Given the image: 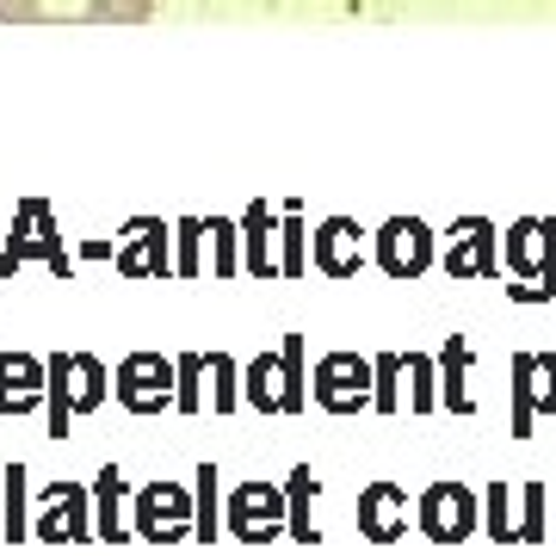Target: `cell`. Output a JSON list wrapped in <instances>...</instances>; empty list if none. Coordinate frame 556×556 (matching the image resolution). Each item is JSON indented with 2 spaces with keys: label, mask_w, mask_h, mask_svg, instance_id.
<instances>
[{
  "label": "cell",
  "mask_w": 556,
  "mask_h": 556,
  "mask_svg": "<svg viewBox=\"0 0 556 556\" xmlns=\"http://www.w3.org/2000/svg\"><path fill=\"white\" fill-rule=\"evenodd\" d=\"M112 390H118V402L130 415H161V408H174V396H179V365L161 358V353H130L118 365Z\"/></svg>",
  "instance_id": "8992f818"
},
{
  "label": "cell",
  "mask_w": 556,
  "mask_h": 556,
  "mask_svg": "<svg viewBox=\"0 0 556 556\" xmlns=\"http://www.w3.org/2000/svg\"><path fill=\"white\" fill-rule=\"evenodd\" d=\"M7 501H0V507H7V526H0V538H7V544H20V538H31V526H25V464H7Z\"/></svg>",
  "instance_id": "cb8c5ba5"
},
{
  "label": "cell",
  "mask_w": 556,
  "mask_h": 556,
  "mask_svg": "<svg viewBox=\"0 0 556 556\" xmlns=\"http://www.w3.org/2000/svg\"><path fill=\"white\" fill-rule=\"evenodd\" d=\"M514 433L526 439L538 415H556V353H514Z\"/></svg>",
  "instance_id": "9c48e42d"
},
{
  "label": "cell",
  "mask_w": 556,
  "mask_h": 556,
  "mask_svg": "<svg viewBox=\"0 0 556 556\" xmlns=\"http://www.w3.org/2000/svg\"><path fill=\"white\" fill-rule=\"evenodd\" d=\"M43 383H50V365L31 353H0V415H31L43 402Z\"/></svg>",
  "instance_id": "e0dca14e"
},
{
  "label": "cell",
  "mask_w": 556,
  "mask_h": 556,
  "mask_svg": "<svg viewBox=\"0 0 556 556\" xmlns=\"http://www.w3.org/2000/svg\"><path fill=\"white\" fill-rule=\"evenodd\" d=\"M439 371H445V390H439V402L452 408V415H477V396L464 390V371H470V340L452 334L445 346H439Z\"/></svg>",
  "instance_id": "ffe728a7"
},
{
  "label": "cell",
  "mask_w": 556,
  "mask_h": 556,
  "mask_svg": "<svg viewBox=\"0 0 556 556\" xmlns=\"http://www.w3.org/2000/svg\"><path fill=\"white\" fill-rule=\"evenodd\" d=\"M199 514H192V538L211 544L217 538V464H199V501H192Z\"/></svg>",
  "instance_id": "d4e9b609"
},
{
  "label": "cell",
  "mask_w": 556,
  "mask_h": 556,
  "mask_svg": "<svg viewBox=\"0 0 556 556\" xmlns=\"http://www.w3.org/2000/svg\"><path fill=\"white\" fill-rule=\"evenodd\" d=\"M211 248H217V254H211V273L229 278L236 273V229H229V223H211Z\"/></svg>",
  "instance_id": "1f68e13d"
},
{
  "label": "cell",
  "mask_w": 556,
  "mask_h": 556,
  "mask_svg": "<svg viewBox=\"0 0 556 556\" xmlns=\"http://www.w3.org/2000/svg\"><path fill=\"white\" fill-rule=\"evenodd\" d=\"M199 236H204V223H179V260H174L179 278H199Z\"/></svg>",
  "instance_id": "d6a6232c"
},
{
  "label": "cell",
  "mask_w": 556,
  "mask_h": 556,
  "mask_svg": "<svg viewBox=\"0 0 556 556\" xmlns=\"http://www.w3.org/2000/svg\"><path fill=\"white\" fill-rule=\"evenodd\" d=\"M31 538H50V544H87L93 538V514H87V489L75 482H56L43 495V514L31 526Z\"/></svg>",
  "instance_id": "5bb4252c"
},
{
  "label": "cell",
  "mask_w": 556,
  "mask_h": 556,
  "mask_svg": "<svg viewBox=\"0 0 556 556\" xmlns=\"http://www.w3.org/2000/svg\"><path fill=\"white\" fill-rule=\"evenodd\" d=\"M358 532L371 538V544H396V538L408 532V489L371 482V489L358 495Z\"/></svg>",
  "instance_id": "2e32d148"
},
{
  "label": "cell",
  "mask_w": 556,
  "mask_h": 556,
  "mask_svg": "<svg viewBox=\"0 0 556 556\" xmlns=\"http://www.w3.org/2000/svg\"><path fill=\"white\" fill-rule=\"evenodd\" d=\"M112 266H118L124 278H174V260H167V223L137 217L130 229H124Z\"/></svg>",
  "instance_id": "4fadbf2b"
},
{
  "label": "cell",
  "mask_w": 556,
  "mask_h": 556,
  "mask_svg": "<svg viewBox=\"0 0 556 556\" xmlns=\"http://www.w3.org/2000/svg\"><path fill=\"white\" fill-rule=\"evenodd\" d=\"M43 365H50V383H43V396H50V439H68L75 415H93L112 396V371L93 353H56Z\"/></svg>",
  "instance_id": "6da1fadb"
},
{
  "label": "cell",
  "mask_w": 556,
  "mask_h": 556,
  "mask_svg": "<svg viewBox=\"0 0 556 556\" xmlns=\"http://www.w3.org/2000/svg\"><path fill=\"white\" fill-rule=\"evenodd\" d=\"M358 260H365V248H358V223L353 217H328L316 229V273L328 278H353Z\"/></svg>",
  "instance_id": "ac0fdd59"
},
{
  "label": "cell",
  "mask_w": 556,
  "mask_h": 556,
  "mask_svg": "<svg viewBox=\"0 0 556 556\" xmlns=\"http://www.w3.org/2000/svg\"><path fill=\"white\" fill-rule=\"evenodd\" d=\"M316 402L328 415H358V408H371V390H378V365L358 353H328L316 365V378H309Z\"/></svg>",
  "instance_id": "52a82bcc"
},
{
  "label": "cell",
  "mask_w": 556,
  "mask_h": 556,
  "mask_svg": "<svg viewBox=\"0 0 556 556\" xmlns=\"http://www.w3.org/2000/svg\"><path fill=\"white\" fill-rule=\"evenodd\" d=\"M415 519L433 544H464V538L477 532V495L464 482H433V489H420Z\"/></svg>",
  "instance_id": "ba28073f"
},
{
  "label": "cell",
  "mask_w": 556,
  "mask_h": 556,
  "mask_svg": "<svg viewBox=\"0 0 556 556\" xmlns=\"http://www.w3.org/2000/svg\"><path fill=\"white\" fill-rule=\"evenodd\" d=\"M309 495H316V477H309V464H298L291 470V495H285V507H291V538L298 544H316V526H309Z\"/></svg>",
  "instance_id": "7402d4cb"
},
{
  "label": "cell",
  "mask_w": 556,
  "mask_h": 556,
  "mask_svg": "<svg viewBox=\"0 0 556 556\" xmlns=\"http://www.w3.org/2000/svg\"><path fill=\"white\" fill-rule=\"evenodd\" d=\"M100 489H93V538H105V544H124V477H118V464H105L100 477Z\"/></svg>",
  "instance_id": "d6986e66"
},
{
  "label": "cell",
  "mask_w": 556,
  "mask_h": 556,
  "mask_svg": "<svg viewBox=\"0 0 556 556\" xmlns=\"http://www.w3.org/2000/svg\"><path fill=\"white\" fill-rule=\"evenodd\" d=\"M402 371L415 378V415H427V408L439 402V390H433V365H427L420 353H402Z\"/></svg>",
  "instance_id": "4dcf8cb0"
},
{
  "label": "cell",
  "mask_w": 556,
  "mask_h": 556,
  "mask_svg": "<svg viewBox=\"0 0 556 556\" xmlns=\"http://www.w3.org/2000/svg\"><path fill=\"white\" fill-rule=\"evenodd\" d=\"M25 260H43L56 278L75 273V260H68V248H62V236H56V211H50L43 199H25L20 204L13 236H7V254H0V278H13Z\"/></svg>",
  "instance_id": "5b68a950"
},
{
  "label": "cell",
  "mask_w": 556,
  "mask_h": 556,
  "mask_svg": "<svg viewBox=\"0 0 556 556\" xmlns=\"http://www.w3.org/2000/svg\"><path fill=\"white\" fill-rule=\"evenodd\" d=\"M161 0H0L7 25H142Z\"/></svg>",
  "instance_id": "3957f363"
},
{
  "label": "cell",
  "mask_w": 556,
  "mask_h": 556,
  "mask_svg": "<svg viewBox=\"0 0 556 556\" xmlns=\"http://www.w3.org/2000/svg\"><path fill=\"white\" fill-rule=\"evenodd\" d=\"M179 365V396H174V408L179 415H199V378H204V353H186V358H174Z\"/></svg>",
  "instance_id": "f1b7e54d"
},
{
  "label": "cell",
  "mask_w": 556,
  "mask_h": 556,
  "mask_svg": "<svg viewBox=\"0 0 556 556\" xmlns=\"http://www.w3.org/2000/svg\"><path fill=\"white\" fill-rule=\"evenodd\" d=\"M278 514H285V495L273 482H241L229 501V532L241 544H266V538H278Z\"/></svg>",
  "instance_id": "9a60e30c"
},
{
  "label": "cell",
  "mask_w": 556,
  "mask_h": 556,
  "mask_svg": "<svg viewBox=\"0 0 556 556\" xmlns=\"http://www.w3.org/2000/svg\"><path fill=\"white\" fill-rule=\"evenodd\" d=\"M241 396L254 402L260 415H298L309 402V378H303V334H285L278 353H260L241 371Z\"/></svg>",
  "instance_id": "7a4b0ae2"
},
{
  "label": "cell",
  "mask_w": 556,
  "mask_h": 556,
  "mask_svg": "<svg viewBox=\"0 0 556 556\" xmlns=\"http://www.w3.org/2000/svg\"><path fill=\"white\" fill-rule=\"evenodd\" d=\"M439 260V248H433V229L420 217H390L378 229V266L390 278H420L427 266Z\"/></svg>",
  "instance_id": "30bf717a"
},
{
  "label": "cell",
  "mask_w": 556,
  "mask_h": 556,
  "mask_svg": "<svg viewBox=\"0 0 556 556\" xmlns=\"http://www.w3.org/2000/svg\"><path fill=\"white\" fill-rule=\"evenodd\" d=\"M507 273L519 278V285H507L519 303L556 298V223L526 217L507 229Z\"/></svg>",
  "instance_id": "277c9868"
},
{
  "label": "cell",
  "mask_w": 556,
  "mask_h": 556,
  "mask_svg": "<svg viewBox=\"0 0 556 556\" xmlns=\"http://www.w3.org/2000/svg\"><path fill=\"white\" fill-rule=\"evenodd\" d=\"M241 236H248V273H254V278H278V260H273V217H266V204H254V211L241 217Z\"/></svg>",
  "instance_id": "44dd1931"
},
{
  "label": "cell",
  "mask_w": 556,
  "mask_h": 556,
  "mask_svg": "<svg viewBox=\"0 0 556 556\" xmlns=\"http://www.w3.org/2000/svg\"><path fill=\"white\" fill-rule=\"evenodd\" d=\"M495 254H501V236L489 217H464L452 229V241H445V254H439V266L464 285V278H495Z\"/></svg>",
  "instance_id": "7c38bea8"
},
{
  "label": "cell",
  "mask_w": 556,
  "mask_h": 556,
  "mask_svg": "<svg viewBox=\"0 0 556 556\" xmlns=\"http://www.w3.org/2000/svg\"><path fill=\"white\" fill-rule=\"evenodd\" d=\"M204 371L217 378V396H211V408H217V415H229V408L241 402V390H236V358H229V353H211V358H204Z\"/></svg>",
  "instance_id": "83f0119b"
},
{
  "label": "cell",
  "mask_w": 556,
  "mask_h": 556,
  "mask_svg": "<svg viewBox=\"0 0 556 556\" xmlns=\"http://www.w3.org/2000/svg\"><path fill=\"white\" fill-rule=\"evenodd\" d=\"M192 495L179 489V482H149L137 501V538L149 544H174V538H192Z\"/></svg>",
  "instance_id": "8fae6325"
},
{
  "label": "cell",
  "mask_w": 556,
  "mask_h": 556,
  "mask_svg": "<svg viewBox=\"0 0 556 556\" xmlns=\"http://www.w3.org/2000/svg\"><path fill=\"white\" fill-rule=\"evenodd\" d=\"M551 495H544V482H526L519 489V544H544L551 538V519H544Z\"/></svg>",
  "instance_id": "603a6c76"
},
{
  "label": "cell",
  "mask_w": 556,
  "mask_h": 556,
  "mask_svg": "<svg viewBox=\"0 0 556 556\" xmlns=\"http://www.w3.org/2000/svg\"><path fill=\"white\" fill-rule=\"evenodd\" d=\"M378 365V390H371V408L378 415H396L402 408V396H396V378H402V353H378L371 358Z\"/></svg>",
  "instance_id": "484cf974"
},
{
  "label": "cell",
  "mask_w": 556,
  "mask_h": 556,
  "mask_svg": "<svg viewBox=\"0 0 556 556\" xmlns=\"http://www.w3.org/2000/svg\"><path fill=\"white\" fill-rule=\"evenodd\" d=\"M309 273V248H303V223H298V204L285 211V260H278V278H303Z\"/></svg>",
  "instance_id": "4316f807"
},
{
  "label": "cell",
  "mask_w": 556,
  "mask_h": 556,
  "mask_svg": "<svg viewBox=\"0 0 556 556\" xmlns=\"http://www.w3.org/2000/svg\"><path fill=\"white\" fill-rule=\"evenodd\" d=\"M489 538L495 544H519V514H507V482L489 489Z\"/></svg>",
  "instance_id": "f546056e"
}]
</instances>
